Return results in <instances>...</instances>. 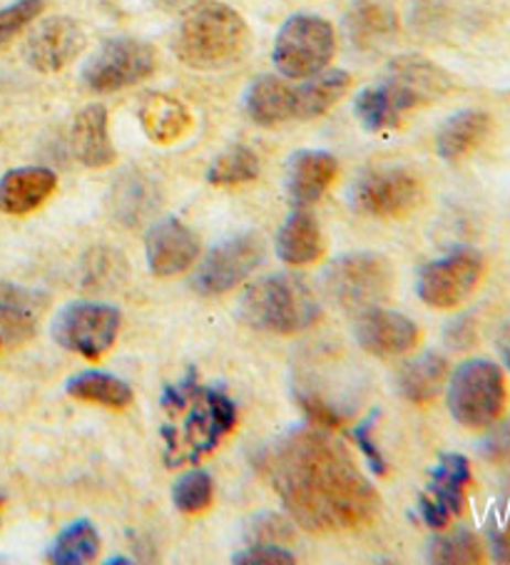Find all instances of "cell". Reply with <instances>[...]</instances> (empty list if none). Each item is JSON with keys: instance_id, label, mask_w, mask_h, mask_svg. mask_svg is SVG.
Instances as JSON below:
<instances>
[{"instance_id": "6da1fadb", "label": "cell", "mask_w": 510, "mask_h": 565, "mask_svg": "<svg viewBox=\"0 0 510 565\" xmlns=\"http://www.w3.org/2000/svg\"><path fill=\"white\" fill-rule=\"evenodd\" d=\"M257 469L284 511L309 533L364 529L379 513V491L349 448L321 424L294 426L257 454Z\"/></svg>"}, {"instance_id": "7a4b0ae2", "label": "cell", "mask_w": 510, "mask_h": 565, "mask_svg": "<svg viewBox=\"0 0 510 565\" xmlns=\"http://www.w3.org/2000/svg\"><path fill=\"white\" fill-rule=\"evenodd\" d=\"M160 406L164 463L170 469L202 461L237 424L232 398L217 386H202L192 374L167 386Z\"/></svg>"}, {"instance_id": "3957f363", "label": "cell", "mask_w": 510, "mask_h": 565, "mask_svg": "<svg viewBox=\"0 0 510 565\" xmlns=\"http://www.w3.org/2000/svg\"><path fill=\"white\" fill-rule=\"evenodd\" d=\"M249 47L247 21L222 0H198L182 13L172 51L190 71H224L237 65Z\"/></svg>"}, {"instance_id": "277c9868", "label": "cell", "mask_w": 510, "mask_h": 565, "mask_svg": "<svg viewBox=\"0 0 510 565\" xmlns=\"http://www.w3.org/2000/svg\"><path fill=\"white\" fill-rule=\"evenodd\" d=\"M242 324L267 334H299L317 324L321 307L314 291L299 277L274 275L254 281L240 297Z\"/></svg>"}, {"instance_id": "5b68a950", "label": "cell", "mask_w": 510, "mask_h": 565, "mask_svg": "<svg viewBox=\"0 0 510 565\" xmlns=\"http://www.w3.org/2000/svg\"><path fill=\"white\" fill-rule=\"evenodd\" d=\"M446 404L454 422L470 431H484L503 418L508 382L503 366L490 359H468L446 382Z\"/></svg>"}, {"instance_id": "8992f818", "label": "cell", "mask_w": 510, "mask_h": 565, "mask_svg": "<svg viewBox=\"0 0 510 565\" xmlns=\"http://www.w3.org/2000/svg\"><path fill=\"white\" fill-rule=\"evenodd\" d=\"M333 53H337V35L327 18L297 13L274 38L272 63L287 81H307L327 71Z\"/></svg>"}, {"instance_id": "52a82bcc", "label": "cell", "mask_w": 510, "mask_h": 565, "mask_svg": "<svg viewBox=\"0 0 510 565\" xmlns=\"http://www.w3.org/2000/svg\"><path fill=\"white\" fill-rule=\"evenodd\" d=\"M394 267L381 255L339 257L321 275L323 291L333 299V305L357 311V315L371 307H381V301H386L394 291Z\"/></svg>"}, {"instance_id": "ba28073f", "label": "cell", "mask_w": 510, "mask_h": 565, "mask_svg": "<svg viewBox=\"0 0 510 565\" xmlns=\"http://www.w3.org/2000/svg\"><path fill=\"white\" fill-rule=\"evenodd\" d=\"M123 315L120 309L105 301H71L53 319V342L61 344L65 352H73L83 359L105 356L115 347L120 334Z\"/></svg>"}, {"instance_id": "9c48e42d", "label": "cell", "mask_w": 510, "mask_h": 565, "mask_svg": "<svg viewBox=\"0 0 510 565\" xmlns=\"http://www.w3.org/2000/svg\"><path fill=\"white\" fill-rule=\"evenodd\" d=\"M157 71V53L140 38H110L87 57L81 81L91 93H117L142 83Z\"/></svg>"}, {"instance_id": "30bf717a", "label": "cell", "mask_w": 510, "mask_h": 565, "mask_svg": "<svg viewBox=\"0 0 510 565\" xmlns=\"http://www.w3.org/2000/svg\"><path fill=\"white\" fill-rule=\"evenodd\" d=\"M486 275V262L478 249L458 247L418 271L416 295L431 309H456L474 295Z\"/></svg>"}, {"instance_id": "8fae6325", "label": "cell", "mask_w": 510, "mask_h": 565, "mask_svg": "<svg viewBox=\"0 0 510 565\" xmlns=\"http://www.w3.org/2000/svg\"><path fill=\"white\" fill-rule=\"evenodd\" d=\"M424 202V182L408 168H376L361 174L351 204L369 217L401 220Z\"/></svg>"}, {"instance_id": "7c38bea8", "label": "cell", "mask_w": 510, "mask_h": 565, "mask_svg": "<svg viewBox=\"0 0 510 565\" xmlns=\"http://www.w3.org/2000/svg\"><path fill=\"white\" fill-rule=\"evenodd\" d=\"M379 85L389 97V103L394 105V110L401 115V120H404L411 110H418V107L448 95L450 87H454V77L440 65L431 63L428 57L399 55L389 63L384 81Z\"/></svg>"}, {"instance_id": "4fadbf2b", "label": "cell", "mask_w": 510, "mask_h": 565, "mask_svg": "<svg viewBox=\"0 0 510 565\" xmlns=\"http://www.w3.org/2000/svg\"><path fill=\"white\" fill-rule=\"evenodd\" d=\"M264 259V242L257 232H244V235L220 242L217 247L208 252V257L194 269L192 287L202 297L227 295L242 281H247L254 269Z\"/></svg>"}, {"instance_id": "5bb4252c", "label": "cell", "mask_w": 510, "mask_h": 565, "mask_svg": "<svg viewBox=\"0 0 510 565\" xmlns=\"http://www.w3.org/2000/svg\"><path fill=\"white\" fill-rule=\"evenodd\" d=\"M470 463L460 454H440L438 463L428 476V483L418 495V513L428 529L444 531L446 525L464 513L466 491L470 486Z\"/></svg>"}, {"instance_id": "9a60e30c", "label": "cell", "mask_w": 510, "mask_h": 565, "mask_svg": "<svg viewBox=\"0 0 510 565\" xmlns=\"http://www.w3.org/2000/svg\"><path fill=\"white\" fill-rule=\"evenodd\" d=\"M85 45L87 35L83 25L67 15H55L35 25V31L28 35L23 55L33 71L53 75L71 65L85 51Z\"/></svg>"}, {"instance_id": "2e32d148", "label": "cell", "mask_w": 510, "mask_h": 565, "mask_svg": "<svg viewBox=\"0 0 510 565\" xmlns=\"http://www.w3.org/2000/svg\"><path fill=\"white\" fill-rule=\"evenodd\" d=\"M145 257L147 269H150L155 277H180L184 271H190L194 267V262L200 259V239L188 224L174 217H167L157 222L155 227L147 232Z\"/></svg>"}, {"instance_id": "e0dca14e", "label": "cell", "mask_w": 510, "mask_h": 565, "mask_svg": "<svg viewBox=\"0 0 510 565\" xmlns=\"http://www.w3.org/2000/svg\"><path fill=\"white\" fill-rule=\"evenodd\" d=\"M354 334L359 347L366 354H374L379 359L404 356L414 352L421 339V331L414 321L401 315V311L381 307L359 311Z\"/></svg>"}, {"instance_id": "ac0fdd59", "label": "cell", "mask_w": 510, "mask_h": 565, "mask_svg": "<svg viewBox=\"0 0 510 565\" xmlns=\"http://www.w3.org/2000/svg\"><path fill=\"white\" fill-rule=\"evenodd\" d=\"M47 307L41 291L15 287L0 279V352L23 347L38 331V319Z\"/></svg>"}, {"instance_id": "d6986e66", "label": "cell", "mask_w": 510, "mask_h": 565, "mask_svg": "<svg viewBox=\"0 0 510 565\" xmlns=\"http://www.w3.org/2000/svg\"><path fill=\"white\" fill-rule=\"evenodd\" d=\"M339 162L327 150H299L287 168V194L294 207H311L337 180Z\"/></svg>"}, {"instance_id": "ffe728a7", "label": "cell", "mask_w": 510, "mask_h": 565, "mask_svg": "<svg viewBox=\"0 0 510 565\" xmlns=\"http://www.w3.org/2000/svg\"><path fill=\"white\" fill-rule=\"evenodd\" d=\"M344 33L357 51H379L399 33V13L391 0H351Z\"/></svg>"}, {"instance_id": "44dd1931", "label": "cell", "mask_w": 510, "mask_h": 565, "mask_svg": "<svg viewBox=\"0 0 510 565\" xmlns=\"http://www.w3.org/2000/svg\"><path fill=\"white\" fill-rule=\"evenodd\" d=\"M57 190V174L41 164L8 170L0 178V212L8 217H25V214L43 207L47 198Z\"/></svg>"}, {"instance_id": "7402d4cb", "label": "cell", "mask_w": 510, "mask_h": 565, "mask_svg": "<svg viewBox=\"0 0 510 565\" xmlns=\"http://www.w3.org/2000/svg\"><path fill=\"white\" fill-rule=\"evenodd\" d=\"M71 148L75 160L85 168H110L117 158L115 145L107 132V110L100 103H91L75 115L71 128Z\"/></svg>"}, {"instance_id": "603a6c76", "label": "cell", "mask_w": 510, "mask_h": 565, "mask_svg": "<svg viewBox=\"0 0 510 565\" xmlns=\"http://www.w3.org/2000/svg\"><path fill=\"white\" fill-rule=\"evenodd\" d=\"M277 255L281 262H287L291 267H309L314 262L323 257L327 242H323V232L314 214L307 212V207L294 210L277 232L274 239Z\"/></svg>"}, {"instance_id": "cb8c5ba5", "label": "cell", "mask_w": 510, "mask_h": 565, "mask_svg": "<svg viewBox=\"0 0 510 565\" xmlns=\"http://www.w3.org/2000/svg\"><path fill=\"white\" fill-rule=\"evenodd\" d=\"M137 118H140L145 135L155 145L180 142L194 125L190 107L180 97L167 93L147 95L140 110H137Z\"/></svg>"}, {"instance_id": "d4e9b609", "label": "cell", "mask_w": 510, "mask_h": 565, "mask_svg": "<svg viewBox=\"0 0 510 565\" xmlns=\"http://www.w3.org/2000/svg\"><path fill=\"white\" fill-rule=\"evenodd\" d=\"M244 113L259 128L294 120V85L277 75H259L244 93Z\"/></svg>"}, {"instance_id": "484cf974", "label": "cell", "mask_w": 510, "mask_h": 565, "mask_svg": "<svg viewBox=\"0 0 510 565\" xmlns=\"http://www.w3.org/2000/svg\"><path fill=\"white\" fill-rule=\"evenodd\" d=\"M490 128H493V120L484 110H460L440 125L436 132V152L440 160L446 162H458L468 158L480 142L488 138Z\"/></svg>"}, {"instance_id": "4316f807", "label": "cell", "mask_w": 510, "mask_h": 565, "mask_svg": "<svg viewBox=\"0 0 510 565\" xmlns=\"http://www.w3.org/2000/svg\"><path fill=\"white\" fill-rule=\"evenodd\" d=\"M351 75L347 71H321L294 85V120H314L327 115L349 93Z\"/></svg>"}, {"instance_id": "83f0119b", "label": "cell", "mask_w": 510, "mask_h": 565, "mask_svg": "<svg viewBox=\"0 0 510 565\" xmlns=\"http://www.w3.org/2000/svg\"><path fill=\"white\" fill-rule=\"evenodd\" d=\"M448 382V362L440 354H421L399 374V392L411 404H431Z\"/></svg>"}, {"instance_id": "f1b7e54d", "label": "cell", "mask_w": 510, "mask_h": 565, "mask_svg": "<svg viewBox=\"0 0 510 565\" xmlns=\"http://www.w3.org/2000/svg\"><path fill=\"white\" fill-rule=\"evenodd\" d=\"M67 396L77 398V402L97 404L113 412H123V408L135 402L132 386L123 382L120 376H113L107 372H81L67 379L65 384Z\"/></svg>"}, {"instance_id": "f546056e", "label": "cell", "mask_w": 510, "mask_h": 565, "mask_svg": "<svg viewBox=\"0 0 510 565\" xmlns=\"http://www.w3.org/2000/svg\"><path fill=\"white\" fill-rule=\"evenodd\" d=\"M97 553H100V535L91 521L81 519L61 531L45 561L55 565H85L93 563Z\"/></svg>"}, {"instance_id": "4dcf8cb0", "label": "cell", "mask_w": 510, "mask_h": 565, "mask_svg": "<svg viewBox=\"0 0 510 565\" xmlns=\"http://www.w3.org/2000/svg\"><path fill=\"white\" fill-rule=\"evenodd\" d=\"M259 170L262 164L257 152L247 148V145H232V148L220 152L217 158L210 162L204 178H208V182L214 184V188H237V184L257 180Z\"/></svg>"}, {"instance_id": "1f68e13d", "label": "cell", "mask_w": 510, "mask_h": 565, "mask_svg": "<svg viewBox=\"0 0 510 565\" xmlns=\"http://www.w3.org/2000/svg\"><path fill=\"white\" fill-rule=\"evenodd\" d=\"M486 548L480 535L468 529H454L436 535L428 545V561L444 565H474L484 563Z\"/></svg>"}, {"instance_id": "d6a6232c", "label": "cell", "mask_w": 510, "mask_h": 565, "mask_svg": "<svg viewBox=\"0 0 510 565\" xmlns=\"http://www.w3.org/2000/svg\"><path fill=\"white\" fill-rule=\"evenodd\" d=\"M214 501V483L208 471L192 469L182 473L172 486V503L180 513L200 515L212 505Z\"/></svg>"}, {"instance_id": "836d02e7", "label": "cell", "mask_w": 510, "mask_h": 565, "mask_svg": "<svg viewBox=\"0 0 510 565\" xmlns=\"http://www.w3.org/2000/svg\"><path fill=\"white\" fill-rule=\"evenodd\" d=\"M354 113L359 122L364 125L366 130L379 132V130H389V128H399L401 115L394 110V105L389 103V97L381 90V85H369L357 95L354 100Z\"/></svg>"}, {"instance_id": "e575fe53", "label": "cell", "mask_w": 510, "mask_h": 565, "mask_svg": "<svg viewBox=\"0 0 510 565\" xmlns=\"http://www.w3.org/2000/svg\"><path fill=\"white\" fill-rule=\"evenodd\" d=\"M45 11V0H15L0 8V47H6Z\"/></svg>"}, {"instance_id": "d590c367", "label": "cell", "mask_w": 510, "mask_h": 565, "mask_svg": "<svg viewBox=\"0 0 510 565\" xmlns=\"http://www.w3.org/2000/svg\"><path fill=\"white\" fill-rule=\"evenodd\" d=\"M374 426H376V414H371V416L364 418V422L354 426L351 436H354V441L361 448V454L366 456L371 471H374L376 476H386L389 473V461L384 459V454H381V448L376 444Z\"/></svg>"}, {"instance_id": "8d00e7d4", "label": "cell", "mask_w": 510, "mask_h": 565, "mask_svg": "<svg viewBox=\"0 0 510 565\" xmlns=\"http://www.w3.org/2000/svg\"><path fill=\"white\" fill-rule=\"evenodd\" d=\"M232 563L237 565H291L297 563L294 553L281 548L279 543H257L247 551H240L232 555Z\"/></svg>"}, {"instance_id": "74e56055", "label": "cell", "mask_w": 510, "mask_h": 565, "mask_svg": "<svg viewBox=\"0 0 510 565\" xmlns=\"http://www.w3.org/2000/svg\"><path fill=\"white\" fill-rule=\"evenodd\" d=\"M488 543H490V555H493V561L510 565V511L490 523Z\"/></svg>"}, {"instance_id": "f35d334b", "label": "cell", "mask_w": 510, "mask_h": 565, "mask_svg": "<svg viewBox=\"0 0 510 565\" xmlns=\"http://www.w3.org/2000/svg\"><path fill=\"white\" fill-rule=\"evenodd\" d=\"M252 539H257V543H274L277 539H289V529L277 515H259L257 521H252Z\"/></svg>"}, {"instance_id": "ab89813d", "label": "cell", "mask_w": 510, "mask_h": 565, "mask_svg": "<svg viewBox=\"0 0 510 565\" xmlns=\"http://www.w3.org/2000/svg\"><path fill=\"white\" fill-rule=\"evenodd\" d=\"M500 354H503V364H506V369L510 372V337L506 339V344L500 347Z\"/></svg>"}]
</instances>
